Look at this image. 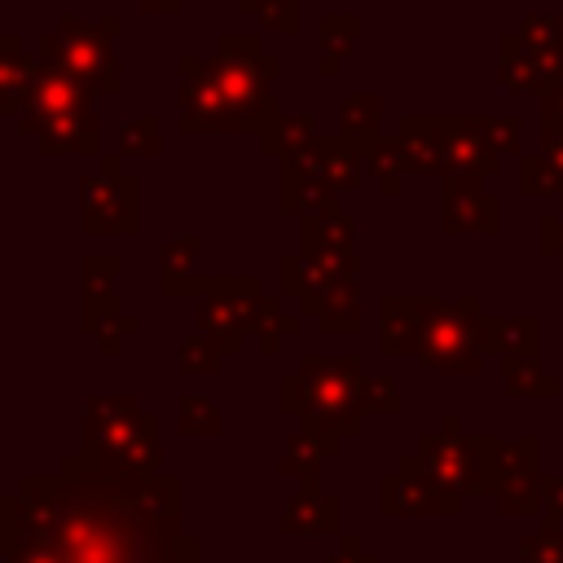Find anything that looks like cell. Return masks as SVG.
Masks as SVG:
<instances>
[{
  "mask_svg": "<svg viewBox=\"0 0 563 563\" xmlns=\"http://www.w3.org/2000/svg\"><path fill=\"white\" fill-rule=\"evenodd\" d=\"M180 427H185V431H216V405L189 396V400H185V413H180Z\"/></svg>",
  "mask_w": 563,
  "mask_h": 563,
  "instance_id": "6",
  "label": "cell"
},
{
  "mask_svg": "<svg viewBox=\"0 0 563 563\" xmlns=\"http://www.w3.org/2000/svg\"><path fill=\"white\" fill-rule=\"evenodd\" d=\"M31 132H40V141L48 150H88L92 145V110L84 97V84L66 70H44L31 84V114H26Z\"/></svg>",
  "mask_w": 563,
  "mask_h": 563,
  "instance_id": "2",
  "label": "cell"
},
{
  "mask_svg": "<svg viewBox=\"0 0 563 563\" xmlns=\"http://www.w3.org/2000/svg\"><path fill=\"white\" fill-rule=\"evenodd\" d=\"M48 40L66 48V57H57L66 75H75L79 84H97L101 92H119V75H114V57H110V31H101V26L88 31V26L66 22Z\"/></svg>",
  "mask_w": 563,
  "mask_h": 563,
  "instance_id": "3",
  "label": "cell"
},
{
  "mask_svg": "<svg viewBox=\"0 0 563 563\" xmlns=\"http://www.w3.org/2000/svg\"><path fill=\"white\" fill-rule=\"evenodd\" d=\"M35 497H9L4 528L44 545L57 563H176V484L141 475H66L26 479Z\"/></svg>",
  "mask_w": 563,
  "mask_h": 563,
  "instance_id": "1",
  "label": "cell"
},
{
  "mask_svg": "<svg viewBox=\"0 0 563 563\" xmlns=\"http://www.w3.org/2000/svg\"><path fill=\"white\" fill-rule=\"evenodd\" d=\"M449 202H462V211H444L449 233H493V224H497V202H488V198H479V194H457V185H453Z\"/></svg>",
  "mask_w": 563,
  "mask_h": 563,
  "instance_id": "5",
  "label": "cell"
},
{
  "mask_svg": "<svg viewBox=\"0 0 563 563\" xmlns=\"http://www.w3.org/2000/svg\"><path fill=\"white\" fill-rule=\"evenodd\" d=\"M431 312V321L435 325H418L413 334H418V356H427L431 365H440V369H462V374H471L475 369V330L457 317V308H427Z\"/></svg>",
  "mask_w": 563,
  "mask_h": 563,
  "instance_id": "4",
  "label": "cell"
}]
</instances>
